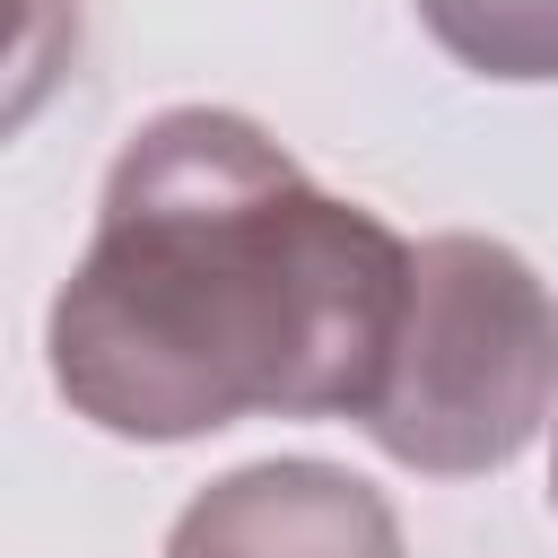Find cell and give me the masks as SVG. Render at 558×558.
<instances>
[{"label": "cell", "mask_w": 558, "mask_h": 558, "mask_svg": "<svg viewBox=\"0 0 558 558\" xmlns=\"http://www.w3.org/2000/svg\"><path fill=\"white\" fill-rule=\"evenodd\" d=\"M410 253L227 105L148 113L96 201L44 349L61 401L131 445L235 418H366Z\"/></svg>", "instance_id": "obj_1"}, {"label": "cell", "mask_w": 558, "mask_h": 558, "mask_svg": "<svg viewBox=\"0 0 558 558\" xmlns=\"http://www.w3.org/2000/svg\"><path fill=\"white\" fill-rule=\"evenodd\" d=\"M558 401V296L497 235H427L366 436L427 480L506 471Z\"/></svg>", "instance_id": "obj_2"}, {"label": "cell", "mask_w": 558, "mask_h": 558, "mask_svg": "<svg viewBox=\"0 0 558 558\" xmlns=\"http://www.w3.org/2000/svg\"><path fill=\"white\" fill-rule=\"evenodd\" d=\"M166 558H401V523L340 462H244L174 514Z\"/></svg>", "instance_id": "obj_3"}, {"label": "cell", "mask_w": 558, "mask_h": 558, "mask_svg": "<svg viewBox=\"0 0 558 558\" xmlns=\"http://www.w3.org/2000/svg\"><path fill=\"white\" fill-rule=\"evenodd\" d=\"M418 26L480 78H558V0H410Z\"/></svg>", "instance_id": "obj_4"}, {"label": "cell", "mask_w": 558, "mask_h": 558, "mask_svg": "<svg viewBox=\"0 0 558 558\" xmlns=\"http://www.w3.org/2000/svg\"><path fill=\"white\" fill-rule=\"evenodd\" d=\"M549 506H558V453H549Z\"/></svg>", "instance_id": "obj_5"}]
</instances>
